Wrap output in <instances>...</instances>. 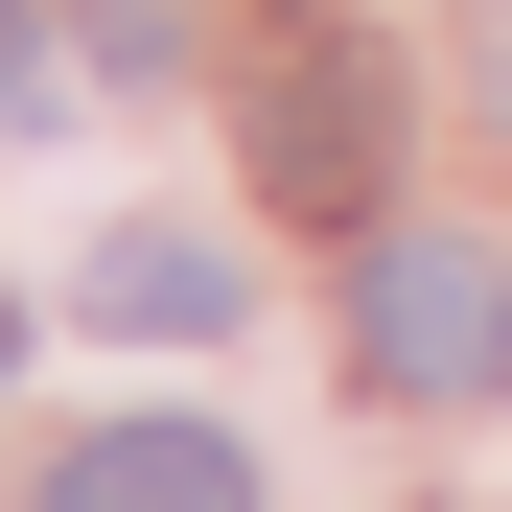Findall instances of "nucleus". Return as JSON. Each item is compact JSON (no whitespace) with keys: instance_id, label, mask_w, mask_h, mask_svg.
I'll list each match as a JSON object with an SVG mask.
<instances>
[{"instance_id":"obj_6","label":"nucleus","mask_w":512,"mask_h":512,"mask_svg":"<svg viewBox=\"0 0 512 512\" xmlns=\"http://www.w3.org/2000/svg\"><path fill=\"white\" fill-rule=\"evenodd\" d=\"M0 373H24V303H0Z\"/></svg>"},{"instance_id":"obj_5","label":"nucleus","mask_w":512,"mask_h":512,"mask_svg":"<svg viewBox=\"0 0 512 512\" xmlns=\"http://www.w3.org/2000/svg\"><path fill=\"white\" fill-rule=\"evenodd\" d=\"M24 94H47V24H24V0H0V117H24Z\"/></svg>"},{"instance_id":"obj_1","label":"nucleus","mask_w":512,"mask_h":512,"mask_svg":"<svg viewBox=\"0 0 512 512\" xmlns=\"http://www.w3.org/2000/svg\"><path fill=\"white\" fill-rule=\"evenodd\" d=\"M350 350H373L396 396H489V373H512V280H489L466 233H373V256H350Z\"/></svg>"},{"instance_id":"obj_2","label":"nucleus","mask_w":512,"mask_h":512,"mask_svg":"<svg viewBox=\"0 0 512 512\" xmlns=\"http://www.w3.org/2000/svg\"><path fill=\"white\" fill-rule=\"evenodd\" d=\"M256 187L373 233V187H396V70H373V47H280V94H256Z\"/></svg>"},{"instance_id":"obj_3","label":"nucleus","mask_w":512,"mask_h":512,"mask_svg":"<svg viewBox=\"0 0 512 512\" xmlns=\"http://www.w3.org/2000/svg\"><path fill=\"white\" fill-rule=\"evenodd\" d=\"M47 512H256V443L233 419H94L47 466Z\"/></svg>"},{"instance_id":"obj_4","label":"nucleus","mask_w":512,"mask_h":512,"mask_svg":"<svg viewBox=\"0 0 512 512\" xmlns=\"http://www.w3.org/2000/svg\"><path fill=\"white\" fill-rule=\"evenodd\" d=\"M233 303H256V280H233L210 233H117V256H94V326H233Z\"/></svg>"}]
</instances>
